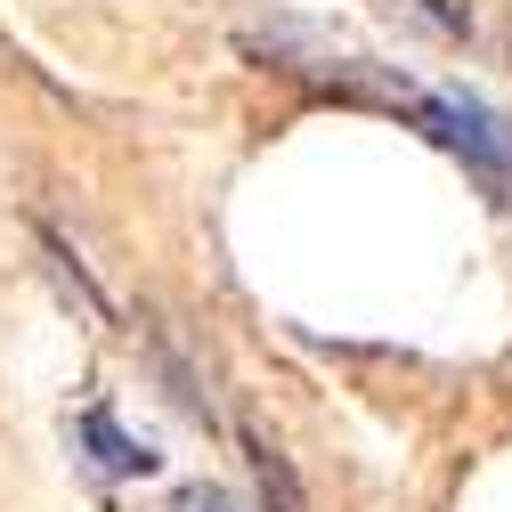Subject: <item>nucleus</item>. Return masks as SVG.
I'll return each mask as SVG.
<instances>
[{
  "instance_id": "nucleus-1",
  "label": "nucleus",
  "mask_w": 512,
  "mask_h": 512,
  "mask_svg": "<svg viewBox=\"0 0 512 512\" xmlns=\"http://www.w3.org/2000/svg\"><path fill=\"white\" fill-rule=\"evenodd\" d=\"M415 122H423L447 155L472 163V179L488 187V196H504V179H512V171H504V131L488 122L480 98H464V90H423V98H415Z\"/></svg>"
},
{
  "instance_id": "nucleus-2",
  "label": "nucleus",
  "mask_w": 512,
  "mask_h": 512,
  "mask_svg": "<svg viewBox=\"0 0 512 512\" xmlns=\"http://www.w3.org/2000/svg\"><path fill=\"white\" fill-rule=\"evenodd\" d=\"M74 447H82V456H90L106 480H147V472H155V447L122 431V423H114V407H90V415L74 423Z\"/></svg>"
},
{
  "instance_id": "nucleus-3",
  "label": "nucleus",
  "mask_w": 512,
  "mask_h": 512,
  "mask_svg": "<svg viewBox=\"0 0 512 512\" xmlns=\"http://www.w3.org/2000/svg\"><path fill=\"white\" fill-rule=\"evenodd\" d=\"M244 456H252V480H261L269 512H309V504H301V480H293V464L277 456L269 439H244Z\"/></svg>"
},
{
  "instance_id": "nucleus-4",
  "label": "nucleus",
  "mask_w": 512,
  "mask_h": 512,
  "mask_svg": "<svg viewBox=\"0 0 512 512\" xmlns=\"http://www.w3.org/2000/svg\"><path fill=\"white\" fill-rule=\"evenodd\" d=\"M382 9H391V17H415V25L439 33V41H464V33H472V9H464V0H382Z\"/></svg>"
},
{
  "instance_id": "nucleus-5",
  "label": "nucleus",
  "mask_w": 512,
  "mask_h": 512,
  "mask_svg": "<svg viewBox=\"0 0 512 512\" xmlns=\"http://www.w3.org/2000/svg\"><path fill=\"white\" fill-rule=\"evenodd\" d=\"M171 512H236V504H228L220 488H179V504H171Z\"/></svg>"
}]
</instances>
